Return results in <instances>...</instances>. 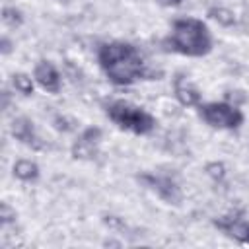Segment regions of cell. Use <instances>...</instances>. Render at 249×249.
Returning <instances> with one entry per match:
<instances>
[{
  "label": "cell",
  "mask_w": 249,
  "mask_h": 249,
  "mask_svg": "<svg viewBox=\"0 0 249 249\" xmlns=\"http://www.w3.org/2000/svg\"><path fill=\"white\" fill-rule=\"evenodd\" d=\"M97 60L105 76L117 86H130L144 76V58L130 43L113 41L101 45Z\"/></svg>",
  "instance_id": "obj_1"
},
{
  "label": "cell",
  "mask_w": 249,
  "mask_h": 249,
  "mask_svg": "<svg viewBox=\"0 0 249 249\" xmlns=\"http://www.w3.org/2000/svg\"><path fill=\"white\" fill-rule=\"evenodd\" d=\"M169 49L185 56H204L212 51V37L208 27L195 18H181L173 21L169 35Z\"/></svg>",
  "instance_id": "obj_2"
},
{
  "label": "cell",
  "mask_w": 249,
  "mask_h": 249,
  "mask_svg": "<svg viewBox=\"0 0 249 249\" xmlns=\"http://www.w3.org/2000/svg\"><path fill=\"white\" fill-rule=\"evenodd\" d=\"M107 115L119 128L130 130L134 134H148L156 126V121L150 113H146L144 109H140L128 101H123V99L109 103Z\"/></svg>",
  "instance_id": "obj_3"
},
{
  "label": "cell",
  "mask_w": 249,
  "mask_h": 249,
  "mask_svg": "<svg viewBox=\"0 0 249 249\" xmlns=\"http://www.w3.org/2000/svg\"><path fill=\"white\" fill-rule=\"evenodd\" d=\"M198 115L206 124L214 128H237L243 123V113L235 105L224 101L198 105Z\"/></svg>",
  "instance_id": "obj_4"
},
{
  "label": "cell",
  "mask_w": 249,
  "mask_h": 249,
  "mask_svg": "<svg viewBox=\"0 0 249 249\" xmlns=\"http://www.w3.org/2000/svg\"><path fill=\"white\" fill-rule=\"evenodd\" d=\"M148 189L156 191L160 195V198H163L169 204H179L181 202V191L177 187V183L167 177V175H154V173H144L138 177Z\"/></svg>",
  "instance_id": "obj_5"
},
{
  "label": "cell",
  "mask_w": 249,
  "mask_h": 249,
  "mask_svg": "<svg viewBox=\"0 0 249 249\" xmlns=\"http://www.w3.org/2000/svg\"><path fill=\"white\" fill-rule=\"evenodd\" d=\"M101 140V128L97 126H89L86 128L80 138L74 142L72 146V154L74 158H80V160H93L97 156V144Z\"/></svg>",
  "instance_id": "obj_6"
},
{
  "label": "cell",
  "mask_w": 249,
  "mask_h": 249,
  "mask_svg": "<svg viewBox=\"0 0 249 249\" xmlns=\"http://www.w3.org/2000/svg\"><path fill=\"white\" fill-rule=\"evenodd\" d=\"M214 226L224 230L230 237H233L239 243H249V222L237 216H224L214 220Z\"/></svg>",
  "instance_id": "obj_7"
},
{
  "label": "cell",
  "mask_w": 249,
  "mask_h": 249,
  "mask_svg": "<svg viewBox=\"0 0 249 249\" xmlns=\"http://www.w3.org/2000/svg\"><path fill=\"white\" fill-rule=\"evenodd\" d=\"M37 84L47 89L49 93H56L60 89V74L56 72V68L47 62V60H41L37 66H35V72H33Z\"/></svg>",
  "instance_id": "obj_8"
},
{
  "label": "cell",
  "mask_w": 249,
  "mask_h": 249,
  "mask_svg": "<svg viewBox=\"0 0 249 249\" xmlns=\"http://www.w3.org/2000/svg\"><path fill=\"white\" fill-rule=\"evenodd\" d=\"M12 134L19 142H23V144H27L31 148H37V150L41 148V142H39V138L35 136V130H33V123L27 117L14 119V123H12Z\"/></svg>",
  "instance_id": "obj_9"
},
{
  "label": "cell",
  "mask_w": 249,
  "mask_h": 249,
  "mask_svg": "<svg viewBox=\"0 0 249 249\" xmlns=\"http://www.w3.org/2000/svg\"><path fill=\"white\" fill-rule=\"evenodd\" d=\"M175 97L185 107L200 105V93H198V89L195 86H191L189 82H185L183 78H177L175 80Z\"/></svg>",
  "instance_id": "obj_10"
},
{
  "label": "cell",
  "mask_w": 249,
  "mask_h": 249,
  "mask_svg": "<svg viewBox=\"0 0 249 249\" xmlns=\"http://www.w3.org/2000/svg\"><path fill=\"white\" fill-rule=\"evenodd\" d=\"M14 175L21 181H35L39 177V167L31 160H19L14 163Z\"/></svg>",
  "instance_id": "obj_11"
},
{
  "label": "cell",
  "mask_w": 249,
  "mask_h": 249,
  "mask_svg": "<svg viewBox=\"0 0 249 249\" xmlns=\"http://www.w3.org/2000/svg\"><path fill=\"white\" fill-rule=\"evenodd\" d=\"M208 16H210L212 19H216L220 25H226V27L235 23V14H233L231 10H228V8H222V6L210 8V10H208Z\"/></svg>",
  "instance_id": "obj_12"
},
{
  "label": "cell",
  "mask_w": 249,
  "mask_h": 249,
  "mask_svg": "<svg viewBox=\"0 0 249 249\" xmlns=\"http://www.w3.org/2000/svg\"><path fill=\"white\" fill-rule=\"evenodd\" d=\"M12 84H14V88H16L19 93H23V95H31V93H33V82H31V78H29L27 74H21V72L14 74V76H12Z\"/></svg>",
  "instance_id": "obj_13"
},
{
  "label": "cell",
  "mask_w": 249,
  "mask_h": 249,
  "mask_svg": "<svg viewBox=\"0 0 249 249\" xmlns=\"http://www.w3.org/2000/svg\"><path fill=\"white\" fill-rule=\"evenodd\" d=\"M2 19H4L6 25H10V27H18V25H21L23 16H21L19 10H16V8H12V6H6L4 12H2Z\"/></svg>",
  "instance_id": "obj_14"
},
{
  "label": "cell",
  "mask_w": 249,
  "mask_h": 249,
  "mask_svg": "<svg viewBox=\"0 0 249 249\" xmlns=\"http://www.w3.org/2000/svg\"><path fill=\"white\" fill-rule=\"evenodd\" d=\"M0 218H2V224L6 226L8 222H12V220L16 218V212H14L6 202H2V204H0Z\"/></svg>",
  "instance_id": "obj_15"
},
{
  "label": "cell",
  "mask_w": 249,
  "mask_h": 249,
  "mask_svg": "<svg viewBox=\"0 0 249 249\" xmlns=\"http://www.w3.org/2000/svg\"><path fill=\"white\" fill-rule=\"evenodd\" d=\"M206 171H208L214 179H222V177H224V165H222V163H210V165L206 167Z\"/></svg>",
  "instance_id": "obj_16"
},
{
  "label": "cell",
  "mask_w": 249,
  "mask_h": 249,
  "mask_svg": "<svg viewBox=\"0 0 249 249\" xmlns=\"http://www.w3.org/2000/svg\"><path fill=\"white\" fill-rule=\"evenodd\" d=\"M56 123H66V119L64 117H56ZM60 130H72L74 126H70V124H56Z\"/></svg>",
  "instance_id": "obj_17"
},
{
  "label": "cell",
  "mask_w": 249,
  "mask_h": 249,
  "mask_svg": "<svg viewBox=\"0 0 249 249\" xmlns=\"http://www.w3.org/2000/svg\"><path fill=\"white\" fill-rule=\"evenodd\" d=\"M161 6H179L183 0H158Z\"/></svg>",
  "instance_id": "obj_18"
},
{
  "label": "cell",
  "mask_w": 249,
  "mask_h": 249,
  "mask_svg": "<svg viewBox=\"0 0 249 249\" xmlns=\"http://www.w3.org/2000/svg\"><path fill=\"white\" fill-rule=\"evenodd\" d=\"M10 49H12V47H10V41L4 37V39H2V53H4V54H8V53H10Z\"/></svg>",
  "instance_id": "obj_19"
}]
</instances>
